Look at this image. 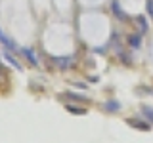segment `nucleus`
<instances>
[{
	"label": "nucleus",
	"instance_id": "1",
	"mask_svg": "<svg viewBox=\"0 0 153 143\" xmlns=\"http://www.w3.org/2000/svg\"><path fill=\"white\" fill-rule=\"evenodd\" d=\"M54 61L61 67V69H65V67H69V65H71L73 57H54Z\"/></svg>",
	"mask_w": 153,
	"mask_h": 143
},
{
	"label": "nucleus",
	"instance_id": "2",
	"mask_svg": "<svg viewBox=\"0 0 153 143\" xmlns=\"http://www.w3.org/2000/svg\"><path fill=\"white\" fill-rule=\"evenodd\" d=\"M21 54L27 57V61H31L33 65H36V57L33 54V50H29V48H21Z\"/></svg>",
	"mask_w": 153,
	"mask_h": 143
},
{
	"label": "nucleus",
	"instance_id": "3",
	"mask_svg": "<svg viewBox=\"0 0 153 143\" xmlns=\"http://www.w3.org/2000/svg\"><path fill=\"white\" fill-rule=\"evenodd\" d=\"M142 113H143V116H146V120L153 122V109L149 105H142Z\"/></svg>",
	"mask_w": 153,
	"mask_h": 143
},
{
	"label": "nucleus",
	"instance_id": "4",
	"mask_svg": "<svg viewBox=\"0 0 153 143\" xmlns=\"http://www.w3.org/2000/svg\"><path fill=\"white\" fill-rule=\"evenodd\" d=\"M128 44H130L132 48H140V44H142V36H140V35L128 36Z\"/></svg>",
	"mask_w": 153,
	"mask_h": 143
},
{
	"label": "nucleus",
	"instance_id": "5",
	"mask_svg": "<svg viewBox=\"0 0 153 143\" xmlns=\"http://www.w3.org/2000/svg\"><path fill=\"white\" fill-rule=\"evenodd\" d=\"M103 107H105V111H111V113H117L119 109H121V105H119L117 101H107V103L103 105Z\"/></svg>",
	"mask_w": 153,
	"mask_h": 143
},
{
	"label": "nucleus",
	"instance_id": "6",
	"mask_svg": "<svg viewBox=\"0 0 153 143\" xmlns=\"http://www.w3.org/2000/svg\"><path fill=\"white\" fill-rule=\"evenodd\" d=\"M128 124L130 126H134V128H138V130H149V124H146V122H136V120H128Z\"/></svg>",
	"mask_w": 153,
	"mask_h": 143
},
{
	"label": "nucleus",
	"instance_id": "7",
	"mask_svg": "<svg viewBox=\"0 0 153 143\" xmlns=\"http://www.w3.org/2000/svg\"><path fill=\"white\" fill-rule=\"evenodd\" d=\"M138 25H140V32H142V35H143V32H147V21H146V17L138 15Z\"/></svg>",
	"mask_w": 153,
	"mask_h": 143
},
{
	"label": "nucleus",
	"instance_id": "8",
	"mask_svg": "<svg viewBox=\"0 0 153 143\" xmlns=\"http://www.w3.org/2000/svg\"><path fill=\"white\" fill-rule=\"evenodd\" d=\"M0 42H2L6 48H10V50H16V44H12V40H8V38L2 35V32H0Z\"/></svg>",
	"mask_w": 153,
	"mask_h": 143
},
{
	"label": "nucleus",
	"instance_id": "9",
	"mask_svg": "<svg viewBox=\"0 0 153 143\" xmlns=\"http://www.w3.org/2000/svg\"><path fill=\"white\" fill-rule=\"evenodd\" d=\"M67 97L76 99V101H88V99H86L84 95H80V94H73V92H67Z\"/></svg>",
	"mask_w": 153,
	"mask_h": 143
},
{
	"label": "nucleus",
	"instance_id": "10",
	"mask_svg": "<svg viewBox=\"0 0 153 143\" xmlns=\"http://www.w3.org/2000/svg\"><path fill=\"white\" fill-rule=\"evenodd\" d=\"M113 10H115V15H117L119 19H124V13L121 12V8H119V4H117V2H113Z\"/></svg>",
	"mask_w": 153,
	"mask_h": 143
},
{
	"label": "nucleus",
	"instance_id": "11",
	"mask_svg": "<svg viewBox=\"0 0 153 143\" xmlns=\"http://www.w3.org/2000/svg\"><path fill=\"white\" fill-rule=\"evenodd\" d=\"M4 57H6V59H8V61H10L12 65H16V69H17V71H21V65H19V63H17V61L13 59V57L10 55V54H4Z\"/></svg>",
	"mask_w": 153,
	"mask_h": 143
},
{
	"label": "nucleus",
	"instance_id": "12",
	"mask_svg": "<svg viewBox=\"0 0 153 143\" xmlns=\"http://www.w3.org/2000/svg\"><path fill=\"white\" fill-rule=\"evenodd\" d=\"M67 111H71V113H76V114H84V113H86L84 109H76V107H71V105H67Z\"/></svg>",
	"mask_w": 153,
	"mask_h": 143
},
{
	"label": "nucleus",
	"instance_id": "13",
	"mask_svg": "<svg viewBox=\"0 0 153 143\" xmlns=\"http://www.w3.org/2000/svg\"><path fill=\"white\" fill-rule=\"evenodd\" d=\"M147 13L153 17V0H147Z\"/></svg>",
	"mask_w": 153,
	"mask_h": 143
}]
</instances>
